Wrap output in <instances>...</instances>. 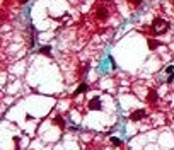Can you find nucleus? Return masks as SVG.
<instances>
[{"instance_id":"f257e3e1","label":"nucleus","mask_w":174,"mask_h":150,"mask_svg":"<svg viewBox=\"0 0 174 150\" xmlns=\"http://www.w3.org/2000/svg\"><path fill=\"white\" fill-rule=\"evenodd\" d=\"M143 116H145V111H143V109H138V111H135L130 116V119H132V121H138L140 118H143Z\"/></svg>"},{"instance_id":"f03ea898","label":"nucleus","mask_w":174,"mask_h":150,"mask_svg":"<svg viewBox=\"0 0 174 150\" xmlns=\"http://www.w3.org/2000/svg\"><path fill=\"white\" fill-rule=\"evenodd\" d=\"M39 53H41V55H50V53H51V46H43V48H39Z\"/></svg>"},{"instance_id":"7ed1b4c3","label":"nucleus","mask_w":174,"mask_h":150,"mask_svg":"<svg viewBox=\"0 0 174 150\" xmlns=\"http://www.w3.org/2000/svg\"><path fill=\"white\" fill-rule=\"evenodd\" d=\"M87 90V84H82V85H79V89L75 90V96H79V94H82V92H85Z\"/></svg>"},{"instance_id":"20e7f679","label":"nucleus","mask_w":174,"mask_h":150,"mask_svg":"<svg viewBox=\"0 0 174 150\" xmlns=\"http://www.w3.org/2000/svg\"><path fill=\"white\" fill-rule=\"evenodd\" d=\"M89 108H91V109H101V108H99V99H94V101L89 104Z\"/></svg>"},{"instance_id":"39448f33","label":"nucleus","mask_w":174,"mask_h":150,"mask_svg":"<svg viewBox=\"0 0 174 150\" xmlns=\"http://www.w3.org/2000/svg\"><path fill=\"white\" fill-rule=\"evenodd\" d=\"M111 142H113V143H114V145H120V143H121V142H120V140H118V138H111Z\"/></svg>"},{"instance_id":"423d86ee","label":"nucleus","mask_w":174,"mask_h":150,"mask_svg":"<svg viewBox=\"0 0 174 150\" xmlns=\"http://www.w3.org/2000/svg\"><path fill=\"white\" fill-rule=\"evenodd\" d=\"M166 72H167V74H173V72H174V67H167V68H166Z\"/></svg>"},{"instance_id":"0eeeda50","label":"nucleus","mask_w":174,"mask_h":150,"mask_svg":"<svg viewBox=\"0 0 174 150\" xmlns=\"http://www.w3.org/2000/svg\"><path fill=\"white\" fill-rule=\"evenodd\" d=\"M19 2H21V3H26V2H29V0H19Z\"/></svg>"}]
</instances>
